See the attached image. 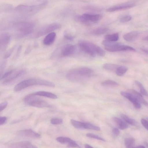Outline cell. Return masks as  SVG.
<instances>
[{"instance_id":"6da1fadb","label":"cell","mask_w":148,"mask_h":148,"mask_svg":"<svg viewBox=\"0 0 148 148\" xmlns=\"http://www.w3.org/2000/svg\"><path fill=\"white\" fill-rule=\"evenodd\" d=\"M47 1H45L34 5H20L15 8L14 11L20 16L26 17L32 16L42 10L47 6Z\"/></svg>"},{"instance_id":"7a4b0ae2","label":"cell","mask_w":148,"mask_h":148,"mask_svg":"<svg viewBox=\"0 0 148 148\" xmlns=\"http://www.w3.org/2000/svg\"><path fill=\"white\" fill-rule=\"evenodd\" d=\"M35 26V24L34 22L18 18L12 29L14 30L18 37H22L31 33Z\"/></svg>"},{"instance_id":"3957f363","label":"cell","mask_w":148,"mask_h":148,"mask_svg":"<svg viewBox=\"0 0 148 148\" xmlns=\"http://www.w3.org/2000/svg\"><path fill=\"white\" fill-rule=\"evenodd\" d=\"M93 73V71L90 68L80 67L74 69L69 71L66 74V77L70 80L76 81L81 77L91 76Z\"/></svg>"},{"instance_id":"277c9868","label":"cell","mask_w":148,"mask_h":148,"mask_svg":"<svg viewBox=\"0 0 148 148\" xmlns=\"http://www.w3.org/2000/svg\"><path fill=\"white\" fill-rule=\"evenodd\" d=\"M99 14L84 13L82 15H76L74 18L77 22L86 25H90L98 22L102 17Z\"/></svg>"},{"instance_id":"5b68a950","label":"cell","mask_w":148,"mask_h":148,"mask_svg":"<svg viewBox=\"0 0 148 148\" xmlns=\"http://www.w3.org/2000/svg\"><path fill=\"white\" fill-rule=\"evenodd\" d=\"M61 26V25L58 23H53L45 25L39 29L32 36L33 38H38L59 29Z\"/></svg>"},{"instance_id":"8992f818","label":"cell","mask_w":148,"mask_h":148,"mask_svg":"<svg viewBox=\"0 0 148 148\" xmlns=\"http://www.w3.org/2000/svg\"><path fill=\"white\" fill-rule=\"evenodd\" d=\"M41 79L30 78L24 80L20 82L14 87V90L15 91H20L28 87L34 85H40Z\"/></svg>"},{"instance_id":"52a82bcc","label":"cell","mask_w":148,"mask_h":148,"mask_svg":"<svg viewBox=\"0 0 148 148\" xmlns=\"http://www.w3.org/2000/svg\"><path fill=\"white\" fill-rule=\"evenodd\" d=\"M92 44V42L88 41L81 40L78 42V45L82 51L91 57H94L96 54L93 50Z\"/></svg>"},{"instance_id":"ba28073f","label":"cell","mask_w":148,"mask_h":148,"mask_svg":"<svg viewBox=\"0 0 148 148\" xmlns=\"http://www.w3.org/2000/svg\"><path fill=\"white\" fill-rule=\"evenodd\" d=\"M18 19L12 17L3 18L0 21V30H5L12 29Z\"/></svg>"},{"instance_id":"9c48e42d","label":"cell","mask_w":148,"mask_h":148,"mask_svg":"<svg viewBox=\"0 0 148 148\" xmlns=\"http://www.w3.org/2000/svg\"><path fill=\"white\" fill-rule=\"evenodd\" d=\"M36 95L30 98L26 103L29 106L37 107H49L50 106L47 102L39 99Z\"/></svg>"},{"instance_id":"30bf717a","label":"cell","mask_w":148,"mask_h":148,"mask_svg":"<svg viewBox=\"0 0 148 148\" xmlns=\"http://www.w3.org/2000/svg\"><path fill=\"white\" fill-rule=\"evenodd\" d=\"M105 49L107 51L111 52L123 51L135 52L136 51V49L133 47L129 46L123 45L121 44L111 47H105Z\"/></svg>"},{"instance_id":"8fae6325","label":"cell","mask_w":148,"mask_h":148,"mask_svg":"<svg viewBox=\"0 0 148 148\" xmlns=\"http://www.w3.org/2000/svg\"><path fill=\"white\" fill-rule=\"evenodd\" d=\"M133 3H127L115 5L108 8L106 9V11L108 12H112L119 10H126L132 8L135 6Z\"/></svg>"},{"instance_id":"7c38bea8","label":"cell","mask_w":148,"mask_h":148,"mask_svg":"<svg viewBox=\"0 0 148 148\" xmlns=\"http://www.w3.org/2000/svg\"><path fill=\"white\" fill-rule=\"evenodd\" d=\"M11 39L10 35L6 33H3L0 35V51H3L7 48Z\"/></svg>"},{"instance_id":"4fadbf2b","label":"cell","mask_w":148,"mask_h":148,"mask_svg":"<svg viewBox=\"0 0 148 148\" xmlns=\"http://www.w3.org/2000/svg\"><path fill=\"white\" fill-rule=\"evenodd\" d=\"M121 94L123 96L128 99L134 105L136 109H140L141 107L140 103L136 97L130 92L122 91Z\"/></svg>"},{"instance_id":"5bb4252c","label":"cell","mask_w":148,"mask_h":148,"mask_svg":"<svg viewBox=\"0 0 148 148\" xmlns=\"http://www.w3.org/2000/svg\"><path fill=\"white\" fill-rule=\"evenodd\" d=\"M76 50L75 46L71 44H67L62 48L60 54L63 56H67L73 54Z\"/></svg>"},{"instance_id":"9a60e30c","label":"cell","mask_w":148,"mask_h":148,"mask_svg":"<svg viewBox=\"0 0 148 148\" xmlns=\"http://www.w3.org/2000/svg\"><path fill=\"white\" fill-rule=\"evenodd\" d=\"M19 135L21 136L32 138H38L40 135L31 129H26L20 131L18 132Z\"/></svg>"},{"instance_id":"2e32d148","label":"cell","mask_w":148,"mask_h":148,"mask_svg":"<svg viewBox=\"0 0 148 148\" xmlns=\"http://www.w3.org/2000/svg\"><path fill=\"white\" fill-rule=\"evenodd\" d=\"M25 73L24 70H22L18 71L13 74H11L10 76L6 78L3 82V84H6L11 82L17 78L21 77Z\"/></svg>"},{"instance_id":"e0dca14e","label":"cell","mask_w":148,"mask_h":148,"mask_svg":"<svg viewBox=\"0 0 148 148\" xmlns=\"http://www.w3.org/2000/svg\"><path fill=\"white\" fill-rule=\"evenodd\" d=\"M139 33L137 31H133L125 34L123 38L126 41L131 42L135 40L138 38Z\"/></svg>"},{"instance_id":"ac0fdd59","label":"cell","mask_w":148,"mask_h":148,"mask_svg":"<svg viewBox=\"0 0 148 148\" xmlns=\"http://www.w3.org/2000/svg\"><path fill=\"white\" fill-rule=\"evenodd\" d=\"M13 147L35 148L36 147L28 141H23L16 143L12 145Z\"/></svg>"},{"instance_id":"d6986e66","label":"cell","mask_w":148,"mask_h":148,"mask_svg":"<svg viewBox=\"0 0 148 148\" xmlns=\"http://www.w3.org/2000/svg\"><path fill=\"white\" fill-rule=\"evenodd\" d=\"M56 36V33L51 32L48 34L45 38L43 40V43L45 45H49L54 41Z\"/></svg>"},{"instance_id":"ffe728a7","label":"cell","mask_w":148,"mask_h":148,"mask_svg":"<svg viewBox=\"0 0 148 148\" xmlns=\"http://www.w3.org/2000/svg\"><path fill=\"white\" fill-rule=\"evenodd\" d=\"M129 91L136 97L140 103H142L145 106H148L147 102L145 100L140 93L134 89L130 90Z\"/></svg>"},{"instance_id":"44dd1931","label":"cell","mask_w":148,"mask_h":148,"mask_svg":"<svg viewBox=\"0 0 148 148\" xmlns=\"http://www.w3.org/2000/svg\"><path fill=\"white\" fill-rule=\"evenodd\" d=\"M113 119L119 128L121 130L125 129L128 127L126 123L119 118L114 117Z\"/></svg>"},{"instance_id":"7402d4cb","label":"cell","mask_w":148,"mask_h":148,"mask_svg":"<svg viewBox=\"0 0 148 148\" xmlns=\"http://www.w3.org/2000/svg\"><path fill=\"white\" fill-rule=\"evenodd\" d=\"M36 95H38L46 97L48 98L56 99L57 98V96L55 94L45 91H39L34 93Z\"/></svg>"},{"instance_id":"603a6c76","label":"cell","mask_w":148,"mask_h":148,"mask_svg":"<svg viewBox=\"0 0 148 148\" xmlns=\"http://www.w3.org/2000/svg\"><path fill=\"white\" fill-rule=\"evenodd\" d=\"M92 46L93 50L96 54L100 56H103L105 55V51L100 47L92 43Z\"/></svg>"},{"instance_id":"cb8c5ba5","label":"cell","mask_w":148,"mask_h":148,"mask_svg":"<svg viewBox=\"0 0 148 148\" xmlns=\"http://www.w3.org/2000/svg\"><path fill=\"white\" fill-rule=\"evenodd\" d=\"M103 86L109 87H116L118 86L119 84L117 82L111 80H107L101 83Z\"/></svg>"},{"instance_id":"d4e9b609","label":"cell","mask_w":148,"mask_h":148,"mask_svg":"<svg viewBox=\"0 0 148 148\" xmlns=\"http://www.w3.org/2000/svg\"><path fill=\"white\" fill-rule=\"evenodd\" d=\"M124 144L127 148L134 147L135 143V139L132 137L126 138L124 140Z\"/></svg>"},{"instance_id":"484cf974","label":"cell","mask_w":148,"mask_h":148,"mask_svg":"<svg viewBox=\"0 0 148 148\" xmlns=\"http://www.w3.org/2000/svg\"><path fill=\"white\" fill-rule=\"evenodd\" d=\"M13 7L11 5L7 3L2 4L0 5V14L8 12L12 10Z\"/></svg>"},{"instance_id":"4316f807","label":"cell","mask_w":148,"mask_h":148,"mask_svg":"<svg viewBox=\"0 0 148 148\" xmlns=\"http://www.w3.org/2000/svg\"><path fill=\"white\" fill-rule=\"evenodd\" d=\"M102 45L106 47H114L121 44L116 41H112L105 39L102 41Z\"/></svg>"},{"instance_id":"83f0119b","label":"cell","mask_w":148,"mask_h":148,"mask_svg":"<svg viewBox=\"0 0 148 148\" xmlns=\"http://www.w3.org/2000/svg\"><path fill=\"white\" fill-rule=\"evenodd\" d=\"M108 30V28L106 27H100L95 29L91 32L92 34L95 35L103 34L106 32Z\"/></svg>"},{"instance_id":"f1b7e54d","label":"cell","mask_w":148,"mask_h":148,"mask_svg":"<svg viewBox=\"0 0 148 148\" xmlns=\"http://www.w3.org/2000/svg\"><path fill=\"white\" fill-rule=\"evenodd\" d=\"M119 38V34L118 33L108 34L104 37L105 40L112 41H116L118 40Z\"/></svg>"},{"instance_id":"f546056e","label":"cell","mask_w":148,"mask_h":148,"mask_svg":"<svg viewBox=\"0 0 148 148\" xmlns=\"http://www.w3.org/2000/svg\"><path fill=\"white\" fill-rule=\"evenodd\" d=\"M127 68L125 66H119L115 72L116 75L119 76L123 75L127 71Z\"/></svg>"},{"instance_id":"4dcf8cb0","label":"cell","mask_w":148,"mask_h":148,"mask_svg":"<svg viewBox=\"0 0 148 148\" xmlns=\"http://www.w3.org/2000/svg\"><path fill=\"white\" fill-rule=\"evenodd\" d=\"M71 124L75 128L79 129H84V122L71 119L70 121Z\"/></svg>"},{"instance_id":"1f68e13d","label":"cell","mask_w":148,"mask_h":148,"mask_svg":"<svg viewBox=\"0 0 148 148\" xmlns=\"http://www.w3.org/2000/svg\"><path fill=\"white\" fill-rule=\"evenodd\" d=\"M119 66L114 64L106 63L103 64L102 67L106 70L116 71Z\"/></svg>"},{"instance_id":"d6a6232c","label":"cell","mask_w":148,"mask_h":148,"mask_svg":"<svg viewBox=\"0 0 148 148\" xmlns=\"http://www.w3.org/2000/svg\"><path fill=\"white\" fill-rule=\"evenodd\" d=\"M120 116L121 119L126 123L131 125H134L135 124V121L125 114H121Z\"/></svg>"},{"instance_id":"836d02e7","label":"cell","mask_w":148,"mask_h":148,"mask_svg":"<svg viewBox=\"0 0 148 148\" xmlns=\"http://www.w3.org/2000/svg\"><path fill=\"white\" fill-rule=\"evenodd\" d=\"M91 130L99 131L100 130V128L92 124L84 122V129Z\"/></svg>"},{"instance_id":"e575fe53","label":"cell","mask_w":148,"mask_h":148,"mask_svg":"<svg viewBox=\"0 0 148 148\" xmlns=\"http://www.w3.org/2000/svg\"><path fill=\"white\" fill-rule=\"evenodd\" d=\"M56 140L58 142L63 144H68L73 141L69 138L63 136L58 137L56 138Z\"/></svg>"},{"instance_id":"d590c367","label":"cell","mask_w":148,"mask_h":148,"mask_svg":"<svg viewBox=\"0 0 148 148\" xmlns=\"http://www.w3.org/2000/svg\"><path fill=\"white\" fill-rule=\"evenodd\" d=\"M134 82L139 88L140 93L143 95L147 96L148 95L147 92L144 88L142 84L136 80Z\"/></svg>"},{"instance_id":"8d00e7d4","label":"cell","mask_w":148,"mask_h":148,"mask_svg":"<svg viewBox=\"0 0 148 148\" xmlns=\"http://www.w3.org/2000/svg\"><path fill=\"white\" fill-rule=\"evenodd\" d=\"M86 136L89 138H94L103 141H106V140L103 138L95 134L92 133H88L86 134Z\"/></svg>"},{"instance_id":"74e56055","label":"cell","mask_w":148,"mask_h":148,"mask_svg":"<svg viewBox=\"0 0 148 148\" xmlns=\"http://www.w3.org/2000/svg\"><path fill=\"white\" fill-rule=\"evenodd\" d=\"M15 46H14L8 50L5 53L4 56V59H7L10 56L14 50Z\"/></svg>"},{"instance_id":"f35d334b","label":"cell","mask_w":148,"mask_h":148,"mask_svg":"<svg viewBox=\"0 0 148 148\" xmlns=\"http://www.w3.org/2000/svg\"><path fill=\"white\" fill-rule=\"evenodd\" d=\"M64 36L65 38L70 40H73L75 38L74 36L68 33L67 31H65L64 32Z\"/></svg>"},{"instance_id":"ab89813d","label":"cell","mask_w":148,"mask_h":148,"mask_svg":"<svg viewBox=\"0 0 148 148\" xmlns=\"http://www.w3.org/2000/svg\"><path fill=\"white\" fill-rule=\"evenodd\" d=\"M51 123L53 125H59L63 123V120L59 118H53L51 120Z\"/></svg>"},{"instance_id":"60d3db41","label":"cell","mask_w":148,"mask_h":148,"mask_svg":"<svg viewBox=\"0 0 148 148\" xmlns=\"http://www.w3.org/2000/svg\"><path fill=\"white\" fill-rule=\"evenodd\" d=\"M85 9L87 10L91 11H99L101 10L100 8L93 6H89L86 7Z\"/></svg>"},{"instance_id":"b9f144b4","label":"cell","mask_w":148,"mask_h":148,"mask_svg":"<svg viewBox=\"0 0 148 148\" xmlns=\"http://www.w3.org/2000/svg\"><path fill=\"white\" fill-rule=\"evenodd\" d=\"M132 18L131 16L129 15H126L121 18L120 21L121 22L124 23L130 21Z\"/></svg>"},{"instance_id":"7bdbcfd3","label":"cell","mask_w":148,"mask_h":148,"mask_svg":"<svg viewBox=\"0 0 148 148\" xmlns=\"http://www.w3.org/2000/svg\"><path fill=\"white\" fill-rule=\"evenodd\" d=\"M14 71L13 69H12L8 71L5 73L2 77H1L0 80L3 79L8 77L13 73Z\"/></svg>"},{"instance_id":"ee69618b","label":"cell","mask_w":148,"mask_h":148,"mask_svg":"<svg viewBox=\"0 0 148 148\" xmlns=\"http://www.w3.org/2000/svg\"><path fill=\"white\" fill-rule=\"evenodd\" d=\"M67 144V146L69 147L77 148L80 147L79 146L74 140L69 143Z\"/></svg>"},{"instance_id":"f6af8a7d","label":"cell","mask_w":148,"mask_h":148,"mask_svg":"<svg viewBox=\"0 0 148 148\" xmlns=\"http://www.w3.org/2000/svg\"><path fill=\"white\" fill-rule=\"evenodd\" d=\"M8 103L6 101L0 103V112L4 110L7 106Z\"/></svg>"},{"instance_id":"bcb514c9","label":"cell","mask_w":148,"mask_h":148,"mask_svg":"<svg viewBox=\"0 0 148 148\" xmlns=\"http://www.w3.org/2000/svg\"><path fill=\"white\" fill-rule=\"evenodd\" d=\"M141 123L144 127L147 130H148V121L144 119H142L141 120Z\"/></svg>"},{"instance_id":"7dc6e473","label":"cell","mask_w":148,"mask_h":148,"mask_svg":"<svg viewBox=\"0 0 148 148\" xmlns=\"http://www.w3.org/2000/svg\"><path fill=\"white\" fill-rule=\"evenodd\" d=\"M22 47L21 46H20L18 48L17 52L15 56L14 57L13 59H16L19 56L21 53Z\"/></svg>"},{"instance_id":"c3c4849f","label":"cell","mask_w":148,"mask_h":148,"mask_svg":"<svg viewBox=\"0 0 148 148\" xmlns=\"http://www.w3.org/2000/svg\"><path fill=\"white\" fill-rule=\"evenodd\" d=\"M112 132L114 135L116 136H118L120 134L119 130L116 128H114L113 129Z\"/></svg>"},{"instance_id":"681fc988","label":"cell","mask_w":148,"mask_h":148,"mask_svg":"<svg viewBox=\"0 0 148 148\" xmlns=\"http://www.w3.org/2000/svg\"><path fill=\"white\" fill-rule=\"evenodd\" d=\"M7 118L5 116H0V125L4 124L7 121Z\"/></svg>"},{"instance_id":"f907efd6","label":"cell","mask_w":148,"mask_h":148,"mask_svg":"<svg viewBox=\"0 0 148 148\" xmlns=\"http://www.w3.org/2000/svg\"><path fill=\"white\" fill-rule=\"evenodd\" d=\"M31 50L30 48V47H28L26 49L25 51V53L27 54L28 53H29Z\"/></svg>"},{"instance_id":"816d5d0a","label":"cell","mask_w":148,"mask_h":148,"mask_svg":"<svg viewBox=\"0 0 148 148\" xmlns=\"http://www.w3.org/2000/svg\"><path fill=\"white\" fill-rule=\"evenodd\" d=\"M141 50L145 53L147 54L148 51L147 49L145 48H142Z\"/></svg>"},{"instance_id":"f5cc1de1","label":"cell","mask_w":148,"mask_h":148,"mask_svg":"<svg viewBox=\"0 0 148 148\" xmlns=\"http://www.w3.org/2000/svg\"><path fill=\"white\" fill-rule=\"evenodd\" d=\"M84 146L85 148H92L93 147H92L88 144H85Z\"/></svg>"},{"instance_id":"db71d44e","label":"cell","mask_w":148,"mask_h":148,"mask_svg":"<svg viewBox=\"0 0 148 148\" xmlns=\"http://www.w3.org/2000/svg\"><path fill=\"white\" fill-rule=\"evenodd\" d=\"M142 40H147V41L148 40V36H145V37H144L143 39H142Z\"/></svg>"},{"instance_id":"11a10c76","label":"cell","mask_w":148,"mask_h":148,"mask_svg":"<svg viewBox=\"0 0 148 148\" xmlns=\"http://www.w3.org/2000/svg\"><path fill=\"white\" fill-rule=\"evenodd\" d=\"M136 147L143 148H145V147H144L143 145H138Z\"/></svg>"},{"instance_id":"9f6ffc18","label":"cell","mask_w":148,"mask_h":148,"mask_svg":"<svg viewBox=\"0 0 148 148\" xmlns=\"http://www.w3.org/2000/svg\"><path fill=\"white\" fill-rule=\"evenodd\" d=\"M145 143V145L146 146H148V144H147V143L146 142V143Z\"/></svg>"}]
</instances>
